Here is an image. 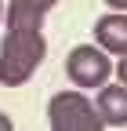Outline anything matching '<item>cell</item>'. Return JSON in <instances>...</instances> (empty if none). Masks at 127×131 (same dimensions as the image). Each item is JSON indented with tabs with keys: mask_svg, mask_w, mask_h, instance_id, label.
<instances>
[{
	"mask_svg": "<svg viewBox=\"0 0 127 131\" xmlns=\"http://www.w3.org/2000/svg\"><path fill=\"white\" fill-rule=\"evenodd\" d=\"M66 77L73 80L76 91H84V88H102V84H109V77H113L109 55L102 51V47H91V44L73 47V51L66 55Z\"/></svg>",
	"mask_w": 127,
	"mask_h": 131,
	"instance_id": "obj_3",
	"label": "cell"
},
{
	"mask_svg": "<svg viewBox=\"0 0 127 131\" xmlns=\"http://www.w3.org/2000/svg\"><path fill=\"white\" fill-rule=\"evenodd\" d=\"M94 44L102 47L105 55H127V15L116 11V15H102L94 22Z\"/></svg>",
	"mask_w": 127,
	"mask_h": 131,
	"instance_id": "obj_4",
	"label": "cell"
},
{
	"mask_svg": "<svg viewBox=\"0 0 127 131\" xmlns=\"http://www.w3.org/2000/svg\"><path fill=\"white\" fill-rule=\"evenodd\" d=\"M94 106H98V117L109 127H123L127 124V88L123 84H102Z\"/></svg>",
	"mask_w": 127,
	"mask_h": 131,
	"instance_id": "obj_5",
	"label": "cell"
},
{
	"mask_svg": "<svg viewBox=\"0 0 127 131\" xmlns=\"http://www.w3.org/2000/svg\"><path fill=\"white\" fill-rule=\"evenodd\" d=\"M47 120L51 131H105L98 106L84 98V91H58L47 106Z\"/></svg>",
	"mask_w": 127,
	"mask_h": 131,
	"instance_id": "obj_2",
	"label": "cell"
},
{
	"mask_svg": "<svg viewBox=\"0 0 127 131\" xmlns=\"http://www.w3.org/2000/svg\"><path fill=\"white\" fill-rule=\"evenodd\" d=\"M105 4L113 7V11H127V0H105Z\"/></svg>",
	"mask_w": 127,
	"mask_h": 131,
	"instance_id": "obj_9",
	"label": "cell"
},
{
	"mask_svg": "<svg viewBox=\"0 0 127 131\" xmlns=\"http://www.w3.org/2000/svg\"><path fill=\"white\" fill-rule=\"evenodd\" d=\"M116 77H120V84L127 88V55H120V62H116V69H113Z\"/></svg>",
	"mask_w": 127,
	"mask_h": 131,
	"instance_id": "obj_7",
	"label": "cell"
},
{
	"mask_svg": "<svg viewBox=\"0 0 127 131\" xmlns=\"http://www.w3.org/2000/svg\"><path fill=\"white\" fill-rule=\"evenodd\" d=\"M0 131H15V124H11L7 113H0Z\"/></svg>",
	"mask_w": 127,
	"mask_h": 131,
	"instance_id": "obj_8",
	"label": "cell"
},
{
	"mask_svg": "<svg viewBox=\"0 0 127 131\" xmlns=\"http://www.w3.org/2000/svg\"><path fill=\"white\" fill-rule=\"evenodd\" d=\"M18 4H22L26 11H33V15H40V18H44V15L58 4V0H18Z\"/></svg>",
	"mask_w": 127,
	"mask_h": 131,
	"instance_id": "obj_6",
	"label": "cell"
},
{
	"mask_svg": "<svg viewBox=\"0 0 127 131\" xmlns=\"http://www.w3.org/2000/svg\"><path fill=\"white\" fill-rule=\"evenodd\" d=\"M4 22H7V33L0 44V84L22 88L47 55L44 18L26 11L18 0H11V7H4Z\"/></svg>",
	"mask_w": 127,
	"mask_h": 131,
	"instance_id": "obj_1",
	"label": "cell"
},
{
	"mask_svg": "<svg viewBox=\"0 0 127 131\" xmlns=\"http://www.w3.org/2000/svg\"><path fill=\"white\" fill-rule=\"evenodd\" d=\"M0 22H4V0H0Z\"/></svg>",
	"mask_w": 127,
	"mask_h": 131,
	"instance_id": "obj_10",
	"label": "cell"
}]
</instances>
